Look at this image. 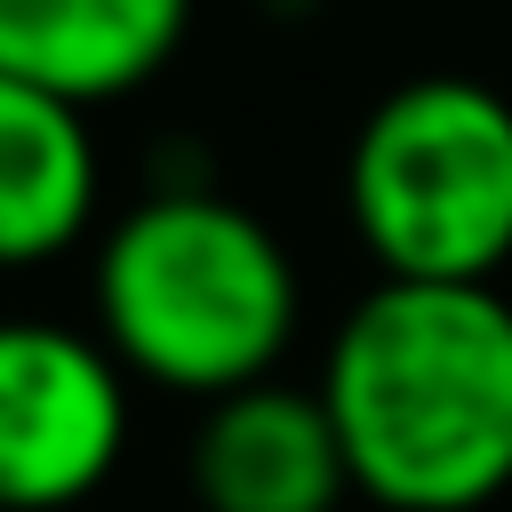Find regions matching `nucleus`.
Listing matches in <instances>:
<instances>
[{
  "label": "nucleus",
  "instance_id": "nucleus-5",
  "mask_svg": "<svg viewBox=\"0 0 512 512\" xmlns=\"http://www.w3.org/2000/svg\"><path fill=\"white\" fill-rule=\"evenodd\" d=\"M192 496L200 512H336L352 496V464L320 384L304 392L264 376L208 400L192 432Z\"/></svg>",
  "mask_w": 512,
  "mask_h": 512
},
{
  "label": "nucleus",
  "instance_id": "nucleus-7",
  "mask_svg": "<svg viewBox=\"0 0 512 512\" xmlns=\"http://www.w3.org/2000/svg\"><path fill=\"white\" fill-rule=\"evenodd\" d=\"M104 200L88 112L0 72V272L56 264L88 240Z\"/></svg>",
  "mask_w": 512,
  "mask_h": 512
},
{
  "label": "nucleus",
  "instance_id": "nucleus-1",
  "mask_svg": "<svg viewBox=\"0 0 512 512\" xmlns=\"http://www.w3.org/2000/svg\"><path fill=\"white\" fill-rule=\"evenodd\" d=\"M352 488L384 512H480L512 488V304L480 280H376L320 360Z\"/></svg>",
  "mask_w": 512,
  "mask_h": 512
},
{
  "label": "nucleus",
  "instance_id": "nucleus-4",
  "mask_svg": "<svg viewBox=\"0 0 512 512\" xmlns=\"http://www.w3.org/2000/svg\"><path fill=\"white\" fill-rule=\"evenodd\" d=\"M128 456V368L64 320H0V512H72Z\"/></svg>",
  "mask_w": 512,
  "mask_h": 512
},
{
  "label": "nucleus",
  "instance_id": "nucleus-2",
  "mask_svg": "<svg viewBox=\"0 0 512 512\" xmlns=\"http://www.w3.org/2000/svg\"><path fill=\"white\" fill-rule=\"evenodd\" d=\"M296 320V256L256 208L224 192H144L96 240V336L160 392L224 400L264 384L296 344Z\"/></svg>",
  "mask_w": 512,
  "mask_h": 512
},
{
  "label": "nucleus",
  "instance_id": "nucleus-6",
  "mask_svg": "<svg viewBox=\"0 0 512 512\" xmlns=\"http://www.w3.org/2000/svg\"><path fill=\"white\" fill-rule=\"evenodd\" d=\"M192 32V0H0V72L80 112L136 96Z\"/></svg>",
  "mask_w": 512,
  "mask_h": 512
},
{
  "label": "nucleus",
  "instance_id": "nucleus-3",
  "mask_svg": "<svg viewBox=\"0 0 512 512\" xmlns=\"http://www.w3.org/2000/svg\"><path fill=\"white\" fill-rule=\"evenodd\" d=\"M344 216L384 280H496L512 256V96L464 72L376 96L344 152Z\"/></svg>",
  "mask_w": 512,
  "mask_h": 512
}]
</instances>
